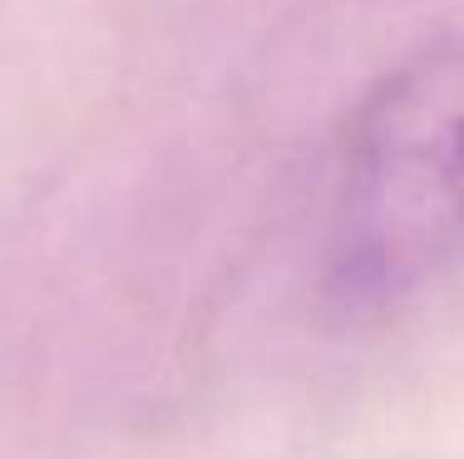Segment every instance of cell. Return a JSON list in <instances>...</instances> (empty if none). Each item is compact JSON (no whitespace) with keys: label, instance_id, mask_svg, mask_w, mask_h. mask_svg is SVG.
I'll return each mask as SVG.
<instances>
[{"label":"cell","instance_id":"1","mask_svg":"<svg viewBox=\"0 0 464 459\" xmlns=\"http://www.w3.org/2000/svg\"><path fill=\"white\" fill-rule=\"evenodd\" d=\"M464 257V25L366 84L341 129L322 292L341 316L415 301Z\"/></svg>","mask_w":464,"mask_h":459}]
</instances>
